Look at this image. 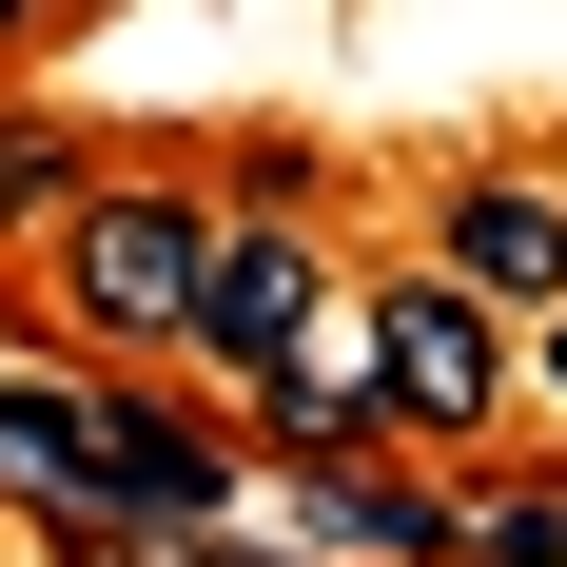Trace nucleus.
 <instances>
[{"mask_svg":"<svg viewBox=\"0 0 567 567\" xmlns=\"http://www.w3.org/2000/svg\"><path fill=\"white\" fill-rule=\"evenodd\" d=\"M352 313H372V431L392 451H489L509 431V313L489 293H451L431 255H392V275H352Z\"/></svg>","mask_w":567,"mask_h":567,"instance_id":"1","label":"nucleus"},{"mask_svg":"<svg viewBox=\"0 0 567 567\" xmlns=\"http://www.w3.org/2000/svg\"><path fill=\"white\" fill-rule=\"evenodd\" d=\"M40 235H59V313H79L99 352H176V293H196L216 196H176V176H79Z\"/></svg>","mask_w":567,"mask_h":567,"instance_id":"2","label":"nucleus"},{"mask_svg":"<svg viewBox=\"0 0 567 567\" xmlns=\"http://www.w3.org/2000/svg\"><path fill=\"white\" fill-rule=\"evenodd\" d=\"M333 313V235L293 216V196H255V216L196 235V293H176V372H216V392H255L293 333Z\"/></svg>","mask_w":567,"mask_h":567,"instance_id":"3","label":"nucleus"},{"mask_svg":"<svg viewBox=\"0 0 567 567\" xmlns=\"http://www.w3.org/2000/svg\"><path fill=\"white\" fill-rule=\"evenodd\" d=\"M411 255H431V275L451 293H489V313H548L567 293V176H528V157H489V176H451V196H431V235H411Z\"/></svg>","mask_w":567,"mask_h":567,"instance_id":"4","label":"nucleus"},{"mask_svg":"<svg viewBox=\"0 0 567 567\" xmlns=\"http://www.w3.org/2000/svg\"><path fill=\"white\" fill-rule=\"evenodd\" d=\"M99 509L117 528H235V431H196L176 392L99 372Z\"/></svg>","mask_w":567,"mask_h":567,"instance_id":"5","label":"nucleus"},{"mask_svg":"<svg viewBox=\"0 0 567 567\" xmlns=\"http://www.w3.org/2000/svg\"><path fill=\"white\" fill-rule=\"evenodd\" d=\"M255 451H293V470H313V451H372V313H352V275H333V313L255 372Z\"/></svg>","mask_w":567,"mask_h":567,"instance_id":"6","label":"nucleus"},{"mask_svg":"<svg viewBox=\"0 0 567 567\" xmlns=\"http://www.w3.org/2000/svg\"><path fill=\"white\" fill-rule=\"evenodd\" d=\"M293 528H313V567H451V489L431 470H372V451H313Z\"/></svg>","mask_w":567,"mask_h":567,"instance_id":"7","label":"nucleus"},{"mask_svg":"<svg viewBox=\"0 0 567 567\" xmlns=\"http://www.w3.org/2000/svg\"><path fill=\"white\" fill-rule=\"evenodd\" d=\"M451 567H567V489H451Z\"/></svg>","mask_w":567,"mask_h":567,"instance_id":"8","label":"nucleus"},{"mask_svg":"<svg viewBox=\"0 0 567 567\" xmlns=\"http://www.w3.org/2000/svg\"><path fill=\"white\" fill-rule=\"evenodd\" d=\"M79 176H99V157H79V117H59V99H40V117H0V235H40Z\"/></svg>","mask_w":567,"mask_h":567,"instance_id":"9","label":"nucleus"},{"mask_svg":"<svg viewBox=\"0 0 567 567\" xmlns=\"http://www.w3.org/2000/svg\"><path fill=\"white\" fill-rule=\"evenodd\" d=\"M509 392H548V431H567V293L528 313V352H509Z\"/></svg>","mask_w":567,"mask_h":567,"instance_id":"10","label":"nucleus"},{"mask_svg":"<svg viewBox=\"0 0 567 567\" xmlns=\"http://www.w3.org/2000/svg\"><path fill=\"white\" fill-rule=\"evenodd\" d=\"M40 20H59V0H0V59H20V40H40Z\"/></svg>","mask_w":567,"mask_h":567,"instance_id":"11","label":"nucleus"}]
</instances>
